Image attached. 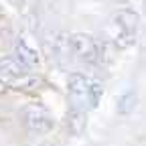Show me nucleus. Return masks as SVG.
<instances>
[{"label": "nucleus", "instance_id": "nucleus-4", "mask_svg": "<svg viewBox=\"0 0 146 146\" xmlns=\"http://www.w3.org/2000/svg\"><path fill=\"white\" fill-rule=\"evenodd\" d=\"M23 122L27 130L33 134H47L53 128V118L47 110L39 104H29L23 110Z\"/></svg>", "mask_w": 146, "mask_h": 146}, {"label": "nucleus", "instance_id": "nucleus-7", "mask_svg": "<svg viewBox=\"0 0 146 146\" xmlns=\"http://www.w3.org/2000/svg\"><path fill=\"white\" fill-rule=\"evenodd\" d=\"M12 2H16V0H12Z\"/></svg>", "mask_w": 146, "mask_h": 146}, {"label": "nucleus", "instance_id": "nucleus-2", "mask_svg": "<svg viewBox=\"0 0 146 146\" xmlns=\"http://www.w3.org/2000/svg\"><path fill=\"white\" fill-rule=\"evenodd\" d=\"M104 45L96 41L94 36H89L85 33H77L69 36V55L77 57L83 63H102L104 61Z\"/></svg>", "mask_w": 146, "mask_h": 146}, {"label": "nucleus", "instance_id": "nucleus-1", "mask_svg": "<svg viewBox=\"0 0 146 146\" xmlns=\"http://www.w3.org/2000/svg\"><path fill=\"white\" fill-rule=\"evenodd\" d=\"M67 89L73 98V106L85 112L94 110L104 96V83L98 77L85 75V73H71L67 79Z\"/></svg>", "mask_w": 146, "mask_h": 146}, {"label": "nucleus", "instance_id": "nucleus-6", "mask_svg": "<svg viewBox=\"0 0 146 146\" xmlns=\"http://www.w3.org/2000/svg\"><path fill=\"white\" fill-rule=\"evenodd\" d=\"M85 122H87V118H85V110L73 106V108H71V112H69V116H67L69 132H71V134H75V136H79V134L85 130Z\"/></svg>", "mask_w": 146, "mask_h": 146}, {"label": "nucleus", "instance_id": "nucleus-3", "mask_svg": "<svg viewBox=\"0 0 146 146\" xmlns=\"http://www.w3.org/2000/svg\"><path fill=\"white\" fill-rule=\"evenodd\" d=\"M0 81H6L16 87H25L36 83V79L31 75V69L25 67L16 57H2L0 59Z\"/></svg>", "mask_w": 146, "mask_h": 146}, {"label": "nucleus", "instance_id": "nucleus-5", "mask_svg": "<svg viewBox=\"0 0 146 146\" xmlns=\"http://www.w3.org/2000/svg\"><path fill=\"white\" fill-rule=\"evenodd\" d=\"M14 57L21 61L25 67H29V69H35V67L41 65V55H39V51H36L33 45H29L27 41H18V43L14 45Z\"/></svg>", "mask_w": 146, "mask_h": 146}]
</instances>
